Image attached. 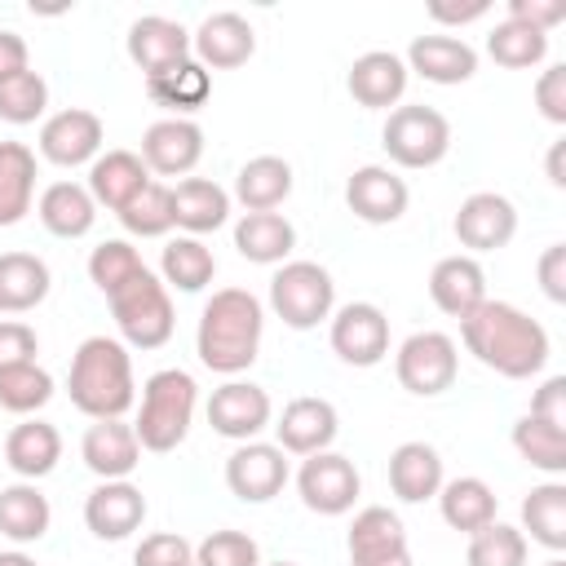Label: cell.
<instances>
[{"label":"cell","mask_w":566,"mask_h":566,"mask_svg":"<svg viewBox=\"0 0 566 566\" xmlns=\"http://www.w3.org/2000/svg\"><path fill=\"white\" fill-rule=\"evenodd\" d=\"M460 340L482 367H491L495 376H509V380L539 376L553 354L539 318H531L526 310H517L509 301H491V296L469 318H460Z\"/></svg>","instance_id":"1"},{"label":"cell","mask_w":566,"mask_h":566,"mask_svg":"<svg viewBox=\"0 0 566 566\" xmlns=\"http://www.w3.org/2000/svg\"><path fill=\"white\" fill-rule=\"evenodd\" d=\"M265 332V305L248 287H217L195 327V354L208 371L234 380L256 363Z\"/></svg>","instance_id":"2"},{"label":"cell","mask_w":566,"mask_h":566,"mask_svg":"<svg viewBox=\"0 0 566 566\" xmlns=\"http://www.w3.org/2000/svg\"><path fill=\"white\" fill-rule=\"evenodd\" d=\"M66 394H71V407L84 411L88 420H124V411L137 402L128 345L115 336L80 340V349L71 354Z\"/></svg>","instance_id":"3"},{"label":"cell","mask_w":566,"mask_h":566,"mask_svg":"<svg viewBox=\"0 0 566 566\" xmlns=\"http://www.w3.org/2000/svg\"><path fill=\"white\" fill-rule=\"evenodd\" d=\"M195 407H199V385L186 367H159L155 376H146L137 420H133L142 451H155V455L177 451L190 433Z\"/></svg>","instance_id":"4"},{"label":"cell","mask_w":566,"mask_h":566,"mask_svg":"<svg viewBox=\"0 0 566 566\" xmlns=\"http://www.w3.org/2000/svg\"><path fill=\"white\" fill-rule=\"evenodd\" d=\"M106 305H111V318L128 349H159L172 340V327H177L172 296H168L164 279H155L150 270L128 279L119 292H111Z\"/></svg>","instance_id":"5"},{"label":"cell","mask_w":566,"mask_h":566,"mask_svg":"<svg viewBox=\"0 0 566 566\" xmlns=\"http://www.w3.org/2000/svg\"><path fill=\"white\" fill-rule=\"evenodd\" d=\"M270 310L292 327L310 332L336 310V283L318 261H283L270 279Z\"/></svg>","instance_id":"6"},{"label":"cell","mask_w":566,"mask_h":566,"mask_svg":"<svg viewBox=\"0 0 566 566\" xmlns=\"http://www.w3.org/2000/svg\"><path fill=\"white\" fill-rule=\"evenodd\" d=\"M380 146L398 168H433L451 150V124L442 111H433L424 102L394 106L380 128Z\"/></svg>","instance_id":"7"},{"label":"cell","mask_w":566,"mask_h":566,"mask_svg":"<svg viewBox=\"0 0 566 566\" xmlns=\"http://www.w3.org/2000/svg\"><path fill=\"white\" fill-rule=\"evenodd\" d=\"M394 376L416 398H438L460 376V349L447 332H411L394 354Z\"/></svg>","instance_id":"8"},{"label":"cell","mask_w":566,"mask_h":566,"mask_svg":"<svg viewBox=\"0 0 566 566\" xmlns=\"http://www.w3.org/2000/svg\"><path fill=\"white\" fill-rule=\"evenodd\" d=\"M296 491H301V504L318 517H340L354 509L358 491H363V478L354 469L349 455L340 451H318V455H305L301 469H296Z\"/></svg>","instance_id":"9"},{"label":"cell","mask_w":566,"mask_h":566,"mask_svg":"<svg viewBox=\"0 0 566 566\" xmlns=\"http://www.w3.org/2000/svg\"><path fill=\"white\" fill-rule=\"evenodd\" d=\"M327 340H332V349H336L340 363H349V367H376L389 354V318L371 301H349V305L332 310Z\"/></svg>","instance_id":"10"},{"label":"cell","mask_w":566,"mask_h":566,"mask_svg":"<svg viewBox=\"0 0 566 566\" xmlns=\"http://www.w3.org/2000/svg\"><path fill=\"white\" fill-rule=\"evenodd\" d=\"M345 548H349V566H416L407 548V526L385 504H367L354 513Z\"/></svg>","instance_id":"11"},{"label":"cell","mask_w":566,"mask_h":566,"mask_svg":"<svg viewBox=\"0 0 566 566\" xmlns=\"http://www.w3.org/2000/svg\"><path fill=\"white\" fill-rule=\"evenodd\" d=\"M287 455L274 442H239L226 460V486L243 504H270L287 486Z\"/></svg>","instance_id":"12"},{"label":"cell","mask_w":566,"mask_h":566,"mask_svg":"<svg viewBox=\"0 0 566 566\" xmlns=\"http://www.w3.org/2000/svg\"><path fill=\"white\" fill-rule=\"evenodd\" d=\"M270 420H274V402L252 380L234 376V380L217 385L208 398V424H212V433H221L230 442H252Z\"/></svg>","instance_id":"13"},{"label":"cell","mask_w":566,"mask_h":566,"mask_svg":"<svg viewBox=\"0 0 566 566\" xmlns=\"http://www.w3.org/2000/svg\"><path fill=\"white\" fill-rule=\"evenodd\" d=\"M336 433H340V416H336V407L327 402V398H314V394H305V398H292L287 407H283V416L274 420V447L283 451V455H318V451H332V442H336Z\"/></svg>","instance_id":"14"},{"label":"cell","mask_w":566,"mask_h":566,"mask_svg":"<svg viewBox=\"0 0 566 566\" xmlns=\"http://www.w3.org/2000/svg\"><path fill=\"white\" fill-rule=\"evenodd\" d=\"M256 53V31L243 13L234 9H221V13H208L195 31H190V57L208 71H234L243 66L248 57Z\"/></svg>","instance_id":"15"},{"label":"cell","mask_w":566,"mask_h":566,"mask_svg":"<svg viewBox=\"0 0 566 566\" xmlns=\"http://www.w3.org/2000/svg\"><path fill=\"white\" fill-rule=\"evenodd\" d=\"M102 137H106V128L93 111L66 106L40 124V155L57 168H80L102 155Z\"/></svg>","instance_id":"16"},{"label":"cell","mask_w":566,"mask_h":566,"mask_svg":"<svg viewBox=\"0 0 566 566\" xmlns=\"http://www.w3.org/2000/svg\"><path fill=\"white\" fill-rule=\"evenodd\" d=\"M345 203H349V212H354L358 221H367V226H394V221L407 212L411 190H407V181H402L394 168H385V164H363V168H354L349 181H345Z\"/></svg>","instance_id":"17"},{"label":"cell","mask_w":566,"mask_h":566,"mask_svg":"<svg viewBox=\"0 0 566 566\" xmlns=\"http://www.w3.org/2000/svg\"><path fill=\"white\" fill-rule=\"evenodd\" d=\"M451 230H455L460 248H469V256L473 252H495L517 234V208L495 190H478L455 208Z\"/></svg>","instance_id":"18"},{"label":"cell","mask_w":566,"mask_h":566,"mask_svg":"<svg viewBox=\"0 0 566 566\" xmlns=\"http://www.w3.org/2000/svg\"><path fill=\"white\" fill-rule=\"evenodd\" d=\"M203 159V128L195 119H155L142 133V164L159 177H186Z\"/></svg>","instance_id":"19"},{"label":"cell","mask_w":566,"mask_h":566,"mask_svg":"<svg viewBox=\"0 0 566 566\" xmlns=\"http://www.w3.org/2000/svg\"><path fill=\"white\" fill-rule=\"evenodd\" d=\"M146 522V495L142 486H133L128 478L119 482H97L84 500V526L97 535V539H128L133 531H142Z\"/></svg>","instance_id":"20"},{"label":"cell","mask_w":566,"mask_h":566,"mask_svg":"<svg viewBox=\"0 0 566 566\" xmlns=\"http://www.w3.org/2000/svg\"><path fill=\"white\" fill-rule=\"evenodd\" d=\"M80 460L102 482H119L142 464V442L124 420H93L80 438Z\"/></svg>","instance_id":"21"},{"label":"cell","mask_w":566,"mask_h":566,"mask_svg":"<svg viewBox=\"0 0 566 566\" xmlns=\"http://www.w3.org/2000/svg\"><path fill=\"white\" fill-rule=\"evenodd\" d=\"M128 57L150 80V75H159V71H168V66L190 57V31L181 22H172V18H164V13H146V18H137L128 27Z\"/></svg>","instance_id":"22"},{"label":"cell","mask_w":566,"mask_h":566,"mask_svg":"<svg viewBox=\"0 0 566 566\" xmlns=\"http://www.w3.org/2000/svg\"><path fill=\"white\" fill-rule=\"evenodd\" d=\"M407 71H416L429 84H464L478 75V49L460 35H416L407 44Z\"/></svg>","instance_id":"23"},{"label":"cell","mask_w":566,"mask_h":566,"mask_svg":"<svg viewBox=\"0 0 566 566\" xmlns=\"http://www.w3.org/2000/svg\"><path fill=\"white\" fill-rule=\"evenodd\" d=\"M407 80H411V71H407V62H402L398 53L371 49V53L354 57V66H349V75H345V88H349V97H354L358 106H367V111H389L394 102H402Z\"/></svg>","instance_id":"24"},{"label":"cell","mask_w":566,"mask_h":566,"mask_svg":"<svg viewBox=\"0 0 566 566\" xmlns=\"http://www.w3.org/2000/svg\"><path fill=\"white\" fill-rule=\"evenodd\" d=\"M150 181L155 177L137 150H106L88 164V195L97 208H111V212H124Z\"/></svg>","instance_id":"25"},{"label":"cell","mask_w":566,"mask_h":566,"mask_svg":"<svg viewBox=\"0 0 566 566\" xmlns=\"http://www.w3.org/2000/svg\"><path fill=\"white\" fill-rule=\"evenodd\" d=\"M429 296L447 318H469L486 301V270L469 252L442 256L429 274Z\"/></svg>","instance_id":"26"},{"label":"cell","mask_w":566,"mask_h":566,"mask_svg":"<svg viewBox=\"0 0 566 566\" xmlns=\"http://www.w3.org/2000/svg\"><path fill=\"white\" fill-rule=\"evenodd\" d=\"M62 460V433L49 424V420H35L27 416L22 424H13L4 433V464L22 478V482H40L57 469Z\"/></svg>","instance_id":"27"},{"label":"cell","mask_w":566,"mask_h":566,"mask_svg":"<svg viewBox=\"0 0 566 566\" xmlns=\"http://www.w3.org/2000/svg\"><path fill=\"white\" fill-rule=\"evenodd\" d=\"M230 190H221L217 181L208 177H181L172 186V226L186 230L190 239L199 234H212L230 221Z\"/></svg>","instance_id":"28"},{"label":"cell","mask_w":566,"mask_h":566,"mask_svg":"<svg viewBox=\"0 0 566 566\" xmlns=\"http://www.w3.org/2000/svg\"><path fill=\"white\" fill-rule=\"evenodd\" d=\"M447 473H442V455L429 442H402L389 455V491L402 504H424L442 491Z\"/></svg>","instance_id":"29"},{"label":"cell","mask_w":566,"mask_h":566,"mask_svg":"<svg viewBox=\"0 0 566 566\" xmlns=\"http://www.w3.org/2000/svg\"><path fill=\"white\" fill-rule=\"evenodd\" d=\"M35 212H40V226L57 239H84L97 221V203H93L88 186H80V181L44 186L40 199H35Z\"/></svg>","instance_id":"30"},{"label":"cell","mask_w":566,"mask_h":566,"mask_svg":"<svg viewBox=\"0 0 566 566\" xmlns=\"http://www.w3.org/2000/svg\"><path fill=\"white\" fill-rule=\"evenodd\" d=\"M234 248L252 265H283L296 248V226L283 212H243L234 221Z\"/></svg>","instance_id":"31"},{"label":"cell","mask_w":566,"mask_h":566,"mask_svg":"<svg viewBox=\"0 0 566 566\" xmlns=\"http://www.w3.org/2000/svg\"><path fill=\"white\" fill-rule=\"evenodd\" d=\"M49 287L53 274L35 252H0V314H31Z\"/></svg>","instance_id":"32"},{"label":"cell","mask_w":566,"mask_h":566,"mask_svg":"<svg viewBox=\"0 0 566 566\" xmlns=\"http://www.w3.org/2000/svg\"><path fill=\"white\" fill-rule=\"evenodd\" d=\"M146 97H150L155 106L172 111L177 119H190V111H199V106L212 97V71L199 66L195 57H186V62H177V66L150 75V80H146Z\"/></svg>","instance_id":"33"},{"label":"cell","mask_w":566,"mask_h":566,"mask_svg":"<svg viewBox=\"0 0 566 566\" xmlns=\"http://www.w3.org/2000/svg\"><path fill=\"white\" fill-rule=\"evenodd\" d=\"M53 526V509L49 495L35 482H13L0 486V535L13 544H35L44 539Z\"/></svg>","instance_id":"34"},{"label":"cell","mask_w":566,"mask_h":566,"mask_svg":"<svg viewBox=\"0 0 566 566\" xmlns=\"http://www.w3.org/2000/svg\"><path fill=\"white\" fill-rule=\"evenodd\" d=\"M292 195V164L279 155H256L234 172V195L248 212H274Z\"/></svg>","instance_id":"35"},{"label":"cell","mask_w":566,"mask_h":566,"mask_svg":"<svg viewBox=\"0 0 566 566\" xmlns=\"http://www.w3.org/2000/svg\"><path fill=\"white\" fill-rule=\"evenodd\" d=\"M35 203V150L0 142V230L18 226Z\"/></svg>","instance_id":"36"},{"label":"cell","mask_w":566,"mask_h":566,"mask_svg":"<svg viewBox=\"0 0 566 566\" xmlns=\"http://www.w3.org/2000/svg\"><path fill=\"white\" fill-rule=\"evenodd\" d=\"M433 500H438V509H442V522H447L451 531H460V535H473V531H482L486 522H495V491H491L482 478H473V473L442 482V491H438Z\"/></svg>","instance_id":"37"},{"label":"cell","mask_w":566,"mask_h":566,"mask_svg":"<svg viewBox=\"0 0 566 566\" xmlns=\"http://www.w3.org/2000/svg\"><path fill=\"white\" fill-rule=\"evenodd\" d=\"M522 535H531L535 544H544L548 553L566 548V482H539L526 491L522 500Z\"/></svg>","instance_id":"38"},{"label":"cell","mask_w":566,"mask_h":566,"mask_svg":"<svg viewBox=\"0 0 566 566\" xmlns=\"http://www.w3.org/2000/svg\"><path fill=\"white\" fill-rule=\"evenodd\" d=\"M159 274H164V287H177V292H203L217 274V256L203 239H190V234H177L164 243V256H159Z\"/></svg>","instance_id":"39"},{"label":"cell","mask_w":566,"mask_h":566,"mask_svg":"<svg viewBox=\"0 0 566 566\" xmlns=\"http://www.w3.org/2000/svg\"><path fill=\"white\" fill-rule=\"evenodd\" d=\"M486 53L509 71H526V66H539L548 57V35L517 22V18H504L486 35Z\"/></svg>","instance_id":"40"},{"label":"cell","mask_w":566,"mask_h":566,"mask_svg":"<svg viewBox=\"0 0 566 566\" xmlns=\"http://www.w3.org/2000/svg\"><path fill=\"white\" fill-rule=\"evenodd\" d=\"M513 447H517V455L531 464V469H539V473H566V429H557V424H544V420H535V416H522L517 424H513Z\"/></svg>","instance_id":"41"},{"label":"cell","mask_w":566,"mask_h":566,"mask_svg":"<svg viewBox=\"0 0 566 566\" xmlns=\"http://www.w3.org/2000/svg\"><path fill=\"white\" fill-rule=\"evenodd\" d=\"M49 398H53V376L40 363L0 367V411H13L27 420L40 407H49Z\"/></svg>","instance_id":"42"},{"label":"cell","mask_w":566,"mask_h":566,"mask_svg":"<svg viewBox=\"0 0 566 566\" xmlns=\"http://www.w3.org/2000/svg\"><path fill=\"white\" fill-rule=\"evenodd\" d=\"M469 566H526V535L509 522H486L482 531L469 535Z\"/></svg>","instance_id":"43"},{"label":"cell","mask_w":566,"mask_h":566,"mask_svg":"<svg viewBox=\"0 0 566 566\" xmlns=\"http://www.w3.org/2000/svg\"><path fill=\"white\" fill-rule=\"evenodd\" d=\"M146 265H142V252L128 243V239H106V243H97L93 252H88V279H93V287L102 292V296H111V292H119L128 279H137Z\"/></svg>","instance_id":"44"},{"label":"cell","mask_w":566,"mask_h":566,"mask_svg":"<svg viewBox=\"0 0 566 566\" xmlns=\"http://www.w3.org/2000/svg\"><path fill=\"white\" fill-rule=\"evenodd\" d=\"M119 217V226L128 230V234H137V239H159V234H168L172 230V186H164V181H150L124 212H115Z\"/></svg>","instance_id":"45"},{"label":"cell","mask_w":566,"mask_h":566,"mask_svg":"<svg viewBox=\"0 0 566 566\" xmlns=\"http://www.w3.org/2000/svg\"><path fill=\"white\" fill-rule=\"evenodd\" d=\"M49 106V84L40 71H22L0 84V119L4 124H35Z\"/></svg>","instance_id":"46"},{"label":"cell","mask_w":566,"mask_h":566,"mask_svg":"<svg viewBox=\"0 0 566 566\" xmlns=\"http://www.w3.org/2000/svg\"><path fill=\"white\" fill-rule=\"evenodd\" d=\"M195 566H261V548L248 531H208L195 544Z\"/></svg>","instance_id":"47"},{"label":"cell","mask_w":566,"mask_h":566,"mask_svg":"<svg viewBox=\"0 0 566 566\" xmlns=\"http://www.w3.org/2000/svg\"><path fill=\"white\" fill-rule=\"evenodd\" d=\"M133 566H195V544L177 531H155L133 548Z\"/></svg>","instance_id":"48"},{"label":"cell","mask_w":566,"mask_h":566,"mask_svg":"<svg viewBox=\"0 0 566 566\" xmlns=\"http://www.w3.org/2000/svg\"><path fill=\"white\" fill-rule=\"evenodd\" d=\"M40 340L35 327L22 318H0V367H18V363H35Z\"/></svg>","instance_id":"49"},{"label":"cell","mask_w":566,"mask_h":566,"mask_svg":"<svg viewBox=\"0 0 566 566\" xmlns=\"http://www.w3.org/2000/svg\"><path fill=\"white\" fill-rule=\"evenodd\" d=\"M535 106L548 124H566V66H544L535 80Z\"/></svg>","instance_id":"50"},{"label":"cell","mask_w":566,"mask_h":566,"mask_svg":"<svg viewBox=\"0 0 566 566\" xmlns=\"http://www.w3.org/2000/svg\"><path fill=\"white\" fill-rule=\"evenodd\" d=\"M526 416H535V420H544V424L566 429V376H548V380L535 389V398H531V411H526Z\"/></svg>","instance_id":"51"},{"label":"cell","mask_w":566,"mask_h":566,"mask_svg":"<svg viewBox=\"0 0 566 566\" xmlns=\"http://www.w3.org/2000/svg\"><path fill=\"white\" fill-rule=\"evenodd\" d=\"M535 274H539L544 296L553 305H562L566 301V243H548L544 256H539V265H535Z\"/></svg>","instance_id":"52"},{"label":"cell","mask_w":566,"mask_h":566,"mask_svg":"<svg viewBox=\"0 0 566 566\" xmlns=\"http://www.w3.org/2000/svg\"><path fill=\"white\" fill-rule=\"evenodd\" d=\"M509 18H517V22H526V27L548 35L566 18V4L562 0H509Z\"/></svg>","instance_id":"53"},{"label":"cell","mask_w":566,"mask_h":566,"mask_svg":"<svg viewBox=\"0 0 566 566\" xmlns=\"http://www.w3.org/2000/svg\"><path fill=\"white\" fill-rule=\"evenodd\" d=\"M22 71H31V49H27V40H22L18 31H0V84L13 80V75H22Z\"/></svg>","instance_id":"54"},{"label":"cell","mask_w":566,"mask_h":566,"mask_svg":"<svg viewBox=\"0 0 566 566\" xmlns=\"http://www.w3.org/2000/svg\"><path fill=\"white\" fill-rule=\"evenodd\" d=\"M486 0H473V4H429V18L433 22H451V27H464V22H478L486 18Z\"/></svg>","instance_id":"55"},{"label":"cell","mask_w":566,"mask_h":566,"mask_svg":"<svg viewBox=\"0 0 566 566\" xmlns=\"http://www.w3.org/2000/svg\"><path fill=\"white\" fill-rule=\"evenodd\" d=\"M562 155H566V142H553V150H548V181H553V186H566V172H562Z\"/></svg>","instance_id":"56"},{"label":"cell","mask_w":566,"mask_h":566,"mask_svg":"<svg viewBox=\"0 0 566 566\" xmlns=\"http://www.w3.org/2000/svg\"><path fill=\"white\" fill-rule=\"evenodd\" d=\"M0 566H40L31 553H22V548H4L0 553Z\"/></svg>","instance_id":"57"},{"label":"cell","mask_w":566,"mask_h":566,"mask_svg":"<svg viewBox=\"0 0 566 566\" xmlns=\"http://www.w3.org/2000/svg\"><path fill=\"white\" fill-rule=\"evenodd\" d=\"M544 566H566V557H562V553H553V557H548Z\"/></svg>","instance_id":"58"},{"label":"cell","mask_w":566,"mask_h":566,"mask_svg":"<svg viewBox=\"0 0 566 566\" xmlns=\"http://www.w3.org/2000/svg\"><path fill=\"white\" fill-rule=\"evenodd\" d=\"M261 566H296V562H261Z\"/></svg>","instance_id":"59"}]
</instances>
